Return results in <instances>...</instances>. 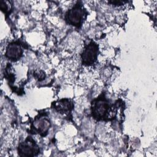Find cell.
Instances as JSON below:
<instances>
[{"mask_svg": "<svg viewBox=\"0 0 157 157\" xmlns=\"http://www.w3.org/2000/svg\"><path fill=\"white\" fill-rule=\"evenodd\" d=\"M110 108H112V107L109 104L107 99L104 95H101L92 102V115L98 120H107L108 119L111 110Z\"/></svg>", "mask_w": 157, "mask_h": 157, "instance_id": "obj_1", "label": "cell"}, {"mask_svg": "<svg viewBox=\"0 0 157 157\" xmlns=\"http://www.w3.org/2000/svg\"><path fill=\"white\" fill-rule=\"evenodd\" d=\"M85 15V10L78 3L67 11L66 14V20L68 24L78 28L82 25Z\"/></svg>", "mask_w": 157, "mask_h": 157, "instance_id": "obj_2", "label": "cell"}, {"mask_svg": "<svg viewBox=\"0 0 157 157\" xmlns=\"http://www.w3.org/2000/svg\"><path fill=\"white\" fill-rule=\"evenodd\" d=\"M18 155L21 156L32 157L36 156L39 152V148L34 140L30 137L20 143L18 147Z\"/></svg>", "mask_w": 157, "mask_h": 157, "instance_id": "obj_3", "label": "cell"}, {"mask_svg": "<svg viewBox=\"0 0 157 157\" xmlns=\"http://www.w3.org/2000/svg\"><path fill=\"white\" fill-rule=\"evenodd\" d=\"M98 53V45L91 41L85 46L81 55L82 63L85 65L90 66L96 61Z\"/></svg>", "mask_w": 157, "mask_h": 157, "instance_id": "obj_4", "label": "cell"}, {"mask_svg": "<svg viewBox=\"0 0 157 157\" xmlns=\"http://www.w3.org/2000/svg\"><path fill=\"white\" fill-rule=\"evenodd\" d=\"M23 54L21 45L17 42H12L8 45L6 51V56L13 61L18 60Z\"/></svg>", "mask_w": 157, "mask_h": 157, "instance_id": "obj_5", "label": "cell"}, {"mask_svg": "<svg viewBox=\"0 0 157 157\" xmlns=\"http://www.w3.org/2000/svg\"><path fill=\"white\" fill-rule=\"evenodd\" d=\"M55 109L61 113L69 112L72 109V102L68 99H62L55 104Z\"/></svg>", "mask_w": 157, "mask_h": 157, "instance_id": "obj_6", "label": "cell"}]
</instances>
